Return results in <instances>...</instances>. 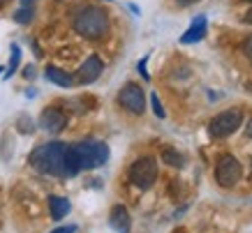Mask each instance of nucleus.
Listing matches in <instances>:
<instances>
[{"mask_svg": "<svg viewBox=\"0 0 252 233\" xmlns=\"http://www.w3.org/2000/svg\"><path fill=\"white\" fill-rule=\"evenodd\" d=\"M241 21H243V23H250V26H252V9H248V12H245Z\"/></svg>", "mask_w": 252, "mask_h": 233, "instance_id": "nucleus-22", "label": "nucleus"}, {"mask_svg": "<svg viewBox=\"0 0 252 233\" xmlns=\"http://www.w3.org/2000/svg\"><path fill=\"white\" fill-rule=\"evenodd\" d=\"M118 104L125 109V111L134 113V116H141L146 111V95L141 90L139 83H125L118 92Z\"/></svg>", "mask_w": 252, "mask_h": 233, "instance_id": "nucleus-7", "label": "nucleus"}, {"mask_svg": "<svg viewBox=\"0 0 252 233\" xmlns=\"http://www.w3.org/2000/svg\"><path fill=\"white\" fill-rule=\"evenodd\" d=\"M51 233H77V226L74 224H67V226H58V229H54Z\"/></svg>", "mask_w": 252, "mask_h": 233, "instance_id": "nucleus-20", "label": "nucleus"}, {"mask_svg": "<svg viewBox=\"0 0 252 233\" xmlns=\"http://www.w3.org/2000/svg\"><path fill=\"white\" fill-rule=\"evenodd\" d=\"M9 0H0V7H5V5H7Z\"/></svg>", "mask_w": 252, "mask_h": 233, "instance_id": "nucleus-25", "label": "nucleus"}, {"mask_svg": "<svg viewBox=\"0 0 252 233\" xmlns=\"http://www.w3.org/2000/svg\"><path fill=\"white\" fill-rule=\"evenodd\" d=\"M197 2H201V0H176L178 7H190V5H197Z\"/></svg>", "mask_w": 252, "mask_h": 233, "instance_id": "nucleus-21", "label": "nucleus"}, {"mask_svg": "<svg viewBox=\"0 0 252 233\" xmlns=\"http://www.w3.org/2000/svg\"><path fill=\"white\" fill-rule=\"evenodd\" d=\"M44 76L51 83L61 86V88H72V86H74V76H69L65 69H58V67H54V65H49V67H46Z\"/></svg>", "mask_w": 252, "mask_h": 233, "instance_id": "nucleus-13", "label": "nucleus"}, {"mask_svg": "<svg viewBox=\"0 0 252 233\" xmlns=\"http://www.w3.org/2000/svg\"><path fill=\"white\" fill-rule=\"evenodd\" d=\"M130 182L134 185L137 189L146 192V189H151L158 180V175H160V169H158V159L155 157H139L134 164L130 166Z\"/></svg>", "mask_w": 252, "mask_h": 233, "instance_id": "nucleus-4", "label": "nucleus"}, {"mask_svg": "<svg viewBox=\"0 0 252 233\" xmlns=\"http://www.w3.org/2000/svg\"><path fill=\"white\" fill-rule=\"evenodd\" d=\"M245 134H248V136L252 139V118H250L248 122H245Z\"/></svg>", "mask_w": 252, "mask_h": 233, "instance_id": "nucleus-23", "label": "nucleus"}, {"mask_svg": "<svg viewBox=\"0 0 252 233\" xmlns=\"http://www.w3.org/2000/svg\"><path fill=\"white\" fill-rule=\"evenodd\" d=\"M102 72H104V62H102V58L99 56H88L84 62H81V67H79L77 72V81L81 83V86H88V83H95L102 76Z\"/></svg>", "mask_w": 252, "mask_h": 233, "instance_id": "nucleus-9", "label": "nucleus"}, {"mask_svg": "<svg viewBox=\"0 0 252 233\" xmlns=\"http://www.w3.org/2000/svg\"><path fill=\"white\" fill-rule=\"evenodd\" d=\"M250 86H252V81H250Z\"/></svg>", "mask_w": 252, "mask_h": 233, "instance_id": "nucleus-27", "label": "nucleus"}, {"mask_svg": "<svg viewBox=\"0 0 252 233\" xmlns=\"http://www.w3.org/2000/svg\"><path fill=\"white\" fill-rule=\"evenodd\" d=\"M19 60H21V49H19V44H12V60H9V69H7V74H5V79H9L16 72Z\"/></svg>", "mask_w": 252, "mask_h": 233, "instance_id": "nucleus-16", "label": "nucleus"}, {"mask_svg": "<svg viewBox=\"0 0 252 233\" xmlns=\"http://www.w3.org/2000/svg\"><path fill=\"white\" fill-rule=\"evenodd\" d=\"M32 19H35V7H19L16 9V14H14V21L16 23H31Z\"/></svg>", "mask_w": 252, "mask_h": 233, "instance_id": "nucleus-15", "label": "nucleus"}, {"mask_svg": "<svg viewBox=\"0 0 252 233\" xmlns=\"http://www.w3.org/2000/svg\"><path fill=\"white\" fill-rule=\"evenodd\" d=\"M151 104H153V113L158 116V118H167V111L162 109V102H160V97H158V92L151 95Z\"/></svg>", "mask_w": 252, "mask_h": 233, "instance_id": "nucleus-17", "label": "nucleus"}, {"mask_svg": "<svg viewBox=\"0 0 252 233\" xmlns=\"http://www.w3.org/2000/svg\"><path fill=\"white\" fill-rule=\"evenodd\" d=\"M109 226L114 229L116 233H130L132 231V217L127 208L121 205V203H116L111 212H109Z\"/></svg>", "mask_w": 252, "mask_h": 233, "instance_id": "nucleus-10", "label": "nucleus"}, {"mask_svg": "<svg viewBox=\"0 0 252 233\" xmlns=\"http://www.w3.org/2000/svg\"><path fill=\"white\" fill-rule=\"evenodd\" d=\"M162 159H164L169 166H176V169H181V166L185 164L183 155H181V152H176V150H171V148H167V150L162 152Z\"/></svg>", "mask_w": 252, "mask_h": 233, "instance_id": "nucleus-14", "label": "nucleus"}, {"mask_svg": "<svg viewBox=\"0 0 252 233\" xmlns=\"http://www.w3.org/2000/svg\"><path fill=\"white\" fill-rule=\"evenodd\" d=\"M109 28V14L102 7H84L74 16V32L81 35L84 39H102L107 37Z\"/></svg>", "mask_w": 252, "mask_h": 233, "instance_id": "nucleus-2", "label": "nucleus"}, {"mask_svg": "<svg viewBox=\"0 0 252 233\" xmlns=\"http://www.w3.org/2000/svg\"><path fill=\"white\" fill-rule=\"evenodd\" d=\"M243 125V111L241 109H227V111L218 113L208 122V134L213 139H227L234 132H238V127Z\"/></svg>", "mask_w": 252, "mask_h": 233, "instance_id": "nucleus-5", "label": "nucleus"}, {"mask_svg": "<svg viewBox=\"0 0 252 233\" xmlns=\"http://www.w3.org/2000/svg\"><path fill=\"white\" fill-rule=\"evenodd\" d=\"M243 178V166L234 155H222L215 164V182L224 189L236 187Z\"/></svg>", "mask_w": 252, "mask_h": 233, "instance_id": "nucleus-6", "label": "nucleus"}, {"mask_svg": "<svg viewBox=\"0 0 252 233\" xmlns=\"http://www.w3.org/2000/svg\"><path fill=\"white\" fill-rule=\"evenodd\" d=\"M28 162L35 171L44 173V175H54V178H74L81 173L77 157L72 152V143L51 141L44 146H37L31 152Z\"/></svg>", "mask_w": 252, "mask_h": 233, "instance_id": "nucleus-1", "label": "nucleus"}, {"mask_svg": "<svg viewBox=\"0 0 252 233\" xmlns=\"http://www.w3.org/2000/svg\"><path fill=\"white\" fill-rule=\"evenodd\" d=\"M32 2L35 0H21V7H32Z\"/></svg>", "mask_w": 252, "mask_h": 233, "instance_id": "nucleus-24", "label": "nucleus"}, {"mask_svg": "<svg viewBox=\"0 0 252 233\" xmlns=\"http://www.w3.org/2000/svg\"><path fill=\"white\" fill-rule=\"evenodd\" d=\"M243 53H245V58H248V60L252 62V35L243 42Z\"/></svg>", "mask_w": 252, "mask_h": 233, "instance_id": "nucleus-18", "label": "nucleus"}, {"mask_svg": "<svg viewBox=\"0 0 252 233\" xmlns=\"http://www.w3.org/2000/svg\"><path fill=\"white\" fill-rule=\"evenodd\" d=\"M69 210H72V203H69V199L58 196V194L49 196V212H51V219L61 222L63 217H67V215H69Z\"/></svg>", "mask_w": 252, "mask_h": 233, "instance_id": "nucleus-12", "label": "nucleus"}, {"mask_svg": "<svg viewBox=\"0 0 252 233\" xmlns=\"http://www.w3.org/2000/svg\"><path fill=\"white\" fill-rule=\"evenodd\" d=\"M72 152L81 171H93L109 162V146L99 139H84L79 143H72Z\"/></svg>", "mask_w": 252, "mask_h": 233, "instance_id": "nucleus-3", "label": "nucleus"}, {"mask_svg": "<svg viewBox=\"0 0 252 233\" xmlns=\"http://www.w3.org/2000/svg\"><path fill=\"white\" fill-rule=\"evenodd\" d=\"M39 127L49 132V134H61L63 129L67 127V113L58 109V106H49L39 116Z\"/></svg>", "mask_w": 252, "mask_h": 233, "instance_id": "nucleus-8", "label": "nucleus"}, {"mask_svg": "<svg viewBox=\"0 0 252 233\" xmlns=\"http://www.w3.org/2000/svg\"><path fill=\"white\" fill-rule=\"evenodd\" d=\"M208 32V21L204 14H199L194 21L190 23V28L185 30V35L181 37V44H197V42H201V39L206 37Z\"/></svg>", "mask_w": 252, "mask_h": 233, "instance_id": "nucleus-11", "label": "nucleus"}, {"mask_svg": "<svg viewBox=\"0 0 252 233\" xmlns=\"http://www.w3.org/2000/svg\"><path fill=\"white\" fill-rule=\"evenodd\" d=\"M146 62H148V56H144V58H141V60H139L137 69H139V72H141V76H144L146 81H148V79H151V76H148V72H146Z\"/></svg>", "mask_w": 252, "mask_h": 233, "instance_id": "nucleus-19", "label": "nucleus"}, {"mask_svg": "<svg viewBox=\"0 0 252 233\" xmlns=\"http://www.w3.org/2000/svg\"><path fill=\"white\" fill-rule=\"evenodd\" d=\"M245 2H252V0H245Z\"/></svg>", "mask_w": 252, "mask_h": 233, "instance_id": "nucleus-26", "label": "nucleus"}]
</instances>
